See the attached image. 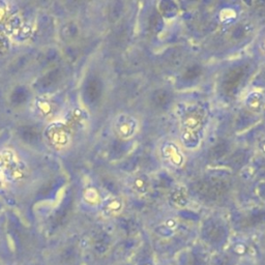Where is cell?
<instances>
[{
  "instance_id": "6da1fadb",
  "label": "cell",
  "mask_w": 265,
  "mask_h": 265,
  "mask_svg": "<svg viewBox=\"0 0 265 265\" xmlns=\"http://www.w3.org/2000/svg\"><path fill=\"white\" fill-rule=\"evenodd\" d=\"M191 191L202 201L216 202L228 194L230 181L220 176H205L194 181Z\"/></svg>"
},
{
  "instance_id": "7a4b0ae2",
  "label": "cell",
  "mask_w": 265,
  "mask_h": 265,
  "mask_svg": "<svg viewBox=\"0 0 265 265\" xmlns=\"http://www.w3.org/2000/svg\"><path fill=\"white\" fill-rule=\"evenodd\" d=\"M250 65L237 64L230 68L220 81V89L227 97L235 96L250 78Z\"/></svg>"
},
{
  "instance_id": "3957f363",
  "label": "cell",
  "mask_w": 265,
  "mask_h": 265,
  "mask_svg": "<svg viewBox=\"0 0 265 265\" xmlns=\"http://www.w3.org/2000/svg\"><path fill=\"white\" fill-rule=\"evenodd\" d=\"M206 121V111L200 106H190L186 108L180 116V132L203 135Z\"/></svg>"
},
{
  "instance_id": "277c9868",
  "label": "cell",
  "mask_w": 265,
  "mask_h": 265,
  "mask_svg": "<svg viewBox=\"0 0 265 265\" xmlns=\"http://www.w3.org/2000/svg\"><path fill=\"white\" fill-rule=\"evenodd\" d=\"M140 121L138 117L129 113L118 114L113 121V129L120 140L129 141L139 131Z\"/></svg>"
},
{
  "instance_id": "5b68a950",
  "label": "cell",
  "mask_w": 265,
  "mask_h": 265,
  "mask_svg": "<svg viewBox=\"0 0 265 265\" xmlns=\"http://www.w3.org/2000/svg\"><path fill=\"white\" fill-rule=\"evenodd\" d=\"M160 154L166 163L175 169L182 168L187 162L181 146L173 139H166L161 143Z\"/></svg>"
},
{
  "instance_id": "8992f818",
  "label": "cell",
  "mask_w": 265,
  "mask_h": 265,
  "mask_svg": "<svg viewBox=\"0 0 265 265\" xmlns=\"http://www.w3.org/2000/svg\"><path fill=\"white\" fill-rule=\"evenodd\" d=\"M150 102L154 109L160 111H167L173 105L174 94L168 88L160 87L152 91L150 95Z\"/></svg>"
},
{
  "instance_id": "52a82bcc",
  "label": "cell",
  "mask_w": 265,
  "mask_h": 265,
  "mask_svg": "<svg viewBox=\"0 0 265 265\" xmlns=\"http://www.w3.org/2000/svg\"><path fill=\"white\" fill-rule=\"evenodd\" d=\"M203 236L210 243H219L225 237V228L218 220L209 219L202 229Z\"/></svg>"
},
{
  "instance_id": "ba28073f",
  "label": "cell",
  "mask_w": 265,
  "mask_h": 265,
  "mask_svg": "<svg viewBox=\"0 0 265 265\" xmlns=\"http://www.w3.org/2000/svg\"><path fill=\"white\" fill-rule=\"evenodd\" d=\"M244 105L247 111L259 115L265 106V97L264 94L259 90L250 91L244 99Z\"/></svg>"
},
{
  "instance_id": "9c48e42d",
  "label": "cell",
  "mask_w": 265,
  "mask_h": 265,
  "mask_svg": "<svg viewBox=\"0 0 265 265\" xmlns=\"http://www.w3.org/2000/svg\"><path fill=\"white\" fill-rule=\"evenodd\" d=\"M151 180L150 178L143 173L135 174L130 180V188L132 192L138 195H147L151 190Z\"/></svg>"
},
{
  "instance_id": "30bf717a",
  "label": "cell",
  "mask_w": 265,
  "mask_h": 265,
  "mask_svg": "<svg viewBox=\"0 0 265 265\" xmlns=\"http://www.w3.org/2000/svg\"><path fill=\"white\" fill-rule=\"evenodd\" d=\"M155 10L163 19L167 20H172L179 14L178 5L175 2H172V0H162V2H158L156 4Z\"/></svg>"
},
{
  "instance_id": "8fae6325",
  "label": "cell",
  "mask_w": 265,
  "mask_h": 265,
  "mask_svg": "<svg viewBox=\"0 0 265 265\" xmlns=\"http://www.w3.org/2000/svg\"><path fill=\"white\" fill-rule=\"evenodd\" d=\"M231 143L228 140L218 141L214 146L210 147L208 152V157L211 162H218L227 155H229L231 151Z\"/></svg>"
},
{
  "instance_id": "7c38bea8",
  "label": "cell",
  "mask_w": 265,
  "mask_h": 265,
  "mask_svg": "<svg viewBox=\"0 0 265 265\" xmlns=\"http://www.w3.org/2000/svg\"><path fill=\"white\" fill-rule=\"evenodd\" d=\"M258 121L257 115L245 110L242 111L235 120V128L237 131H244L248 128H250L252 125H254Z\"/></svg>"
},
{
  "instance_id": "4fadbf2b",
  "label": "cell",
  "mask_w": 265,
  "mask_h": 265,
  "mask_svg": "<svg viewBox=\"0 0 265 265\" xmlns=\"http://www.w3.org/2000/svg\"><path fill=\"white\" fill-rule=\"evenodd\" d=\"M169 199L173 205L183 208L189 204L188 191L183 187H176L172 189L169 194Z\"/></svg>"
},
{
  "instance_id": "5bb4252c",
  "label": "cell",
  "mask_w": 265,
  "mask_h": 265,
  "mask_svg": "<svg viewBox=\"0 0 265 265\" xmlns=\"http://www.w3.org/2000/svg\"><path fill=\"white\" fill-rule=\"evenodd\" d=\"M202 73H203L202 66L200 64L193 63L187 66V68L183 70L181 74V79L183 82H194L202 76Z\"/></svg>"
},
{
  "instance_id": "9a60e30c",
  "label": "cell",
  "mask_w": 265,
  "mask_h": 265,
  "mask_svg": "<svg viewBox=\"0 0 265 265\" xmlns=\"http://www.w3.org/2000/svg\"><path fill=\"white\" fill-rule=\"evenodd\" d=\"M147 27L151 33L157 35L164 28V19L157 13V11H153L149 14L147 19Z\"/></svg>"
},
{
  "instance_id": "2e32d148",
  "label": "cell",
  "mask_w": 265,
  "mask_h": 265,
  "mask_svg": "<svg viewBox=\"0 0 265 265\" xmlns=\"http://www.w3.org/2000/svg\"><path fill=\"white\" fill-rule=\"evenodd\" d=\"M250 24L248 23H238L233 26L230 31L231 39L233 41H243L246 37L250 35Z\"/></svg>"
},
{
  "instance_id": "e0dca14e",
  "label": "cell",
  "mask_w": 265,
  "mask_h": 265,
  "mask_svg": "<svg viewBox=\"0 0 265 265\" xmlns=\"http://www.w3.org/2000/svg\"><path fill=\"white\" fill-rule=\"evenodd\" d=\"M247 157H248L247 152H246V151H243V150H240V151L236 152L234 155L231 156V158H230V165H231V167L234 168V169H240V168H242L243 166L246 164Z\"/></svg>"
},
{
  "instance_id": "ac0fdd59",
  "label": "cell",
  "mask_w": 265,
  "mask_h": 265,
  "mask_svg": "<svg viewBox=\"0 0 265 265\" xmlns=\"http://www.w3.org/2000/svg\"><path fill=\"white\" fill-rule=\"evenodd\" d=\"M122 207H123V202L121 200V198H112L106 205V209L110 214H117L122 209Z\"/></svg>"
},
{
  "instance_id": "d6986e66",
  "label": "cell",
  "mask_w": 265,
  "mask_h": 265,
  "mask_svg": "<svg viewBox=\"0 0 265 265\" xmlns=\"http://www.w3.org/2000/svg\"><path fill=\"white\" fill-rule=\"evenodd\" d=\"M257 48L263 58H265V27L259 32L257 38Z\"/></svg>"
},
{
  "instance_id": "ffe728a7",
  "label": "cell",
  "mask_w": 265,
  "mask_h": 265,
  "mask_svg": "<svg viewBox=\"0 0 265 265\" xmlns=\"http://www.w3.org/2000/svg\"><path fill=\"white\" fill-rule=\"evenodd\" d=\"M256 148H257V151L260 154V156L265 158V136L258 140Z\"/></svg>"
},
{
  "instance_id": "44dd1931",
  "label": "cell",
  "mask_w": 265,
  "mask_h": 265,
  "mask_svg": "<svg viewBox=\"0 0 265 265\" xmlns=\"http://www.w3.org/2000/svg\"><path fill=\"white\" fill-rule=\"evenodd\" d=\"M257 191H258V194H259V196L263 199V200H265V182H262V183H260L259 186H258V189H257Z\"/></svg>"
},
{
  "instance_id": "7402d4cb",
  "label": "cell",
  "mask_w": 265,
  "mask_h": 265,
  "mask_svg": "<svg viewBox=\"0 0 265 265\" xmlns=\"http://www.w3.org/2000/svg\"><path fill=\"white\" fill-rule=\"evenodd\" d=\"M263 78H264V80H265V74H264V77H263Z\"/></svg>"
}]
</instances>
